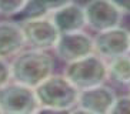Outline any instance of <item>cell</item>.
<instances>
[{
  "label": "cell",
  "instance_id": "obj_1",
  "mask_svg": "<svg viewBox=\"0 0 130 114\" xmlns=\"http://www.w3.org/2000/svg\"><path fill=\"white\" fill-rule=\"evenodd\" d=\"M13 81L36 88L40 83L53 74L54 61L47 50H22L10 61Z\"/></svg>",
  "mask_w": 130,
  "mask_h": 114
},
{
  "label": "cell",
  "instance_id": "obj_2",
  "mask_svg": "<svg viewBox=\"0 0 130 114\" xmlns=\"http://www.w3.org/2000/svg\"><path fill=\"white\" fill-rule=\"evenodd\" d=\"M39 104L70 111L77 106L80 90L64 74H52L35 88Z\"/></svg>",
  "mask_w": 130,
  "mask_h": 114
},
{
  "label": "cell",
  "instance_id": "obj_3",
  "mask_svg": "<svg viewBox=\"0 0 130 114\" xmlns=\"http://www.w3.org/2000/svg\"><path fill=\"white\" fill-rule=\"evenodd\" d=\"M79 90L90 88L103 84L109 79L107 60L99 54H90L76 61L67 63L63 73Z\"/></svg>",
  "mask_w": 130,
  "mask_h": 114
},
{
  "label": "cell",
  "instance_id": "obj_4",
  "mask_svg": "<svg viewBox=\"0 0 130 114\" xmlns=\"http://www.w3.org/2000/svg\"><path fill=\"white\" fill-rule=\"evenodd\" d=\"M39 106L33 87L10 81L0 88V110L3 114H33Z\"/></svg>",
  "mask_w": 130,
  "mask_h": 114
},
{
  "label": "cell",
  "instance_id": "obj_5",
  "mask_svg": "<svg viewBox=\"0 0 130 114\" xmlns=\"http://www.w3.org/2000/svg\"><path fill=\"white\" fill-rule=\"evenodd\" d=\"M20 26L26 39V46L30 49L52 50L56 47L60 37V31L50 16L29 17L24 19Z\"/></svg>",
  "mask_w": 130,
  "mask_h": 114
},
{
  "label": "cell",
  "instance_id": "obj_6",
  "mask_svg": "<svg viewBox=\"0 0 130 114\" xmlns=\"http://www.w3.org/2000/svg\"><path fill=\"white\" fill-rule=\"evenodd\" d=\"M86 13L87 27L93 31H104L119 27L123 13L116 7L111 0H89L83 6Z\"/></svg>",
  "mask_w": 130,
  "mask_h": 114
},
{
  "label": "cell",
  "instance_id": "obj_7",
  "mask_svg": "<svg viewBox=\"0 0 130 114\" xmlns=\"http://www.w3.org/2000/svg\"><path fill=\"white\" fill-rule=\"evenodd\" d=\"M53 50L60 60L72 63L94 53V37L84 30L63 33L60 34L59 42Z\"/></svg>",
  "mask_w": 130,
  "mask_h": 114
},
{
  "label": "cell",
  "instance_id": "obj_8",
  "mask_svg": "<svg viewBox=\"0 0 130 114\" xmlns=\"http://www.w3.org/2000/svg\"><path fill=\"white\" fill-rule=\"evenodd\" d=\"M94 53L107 61L123 54H129L130 31L120 26L99 31L94 37Z\"/></svg>",
  "mask_w": 130,
  "mask_h": 114
},
{
  "label": "cell",
  "instance_id": "obj_9",
  "mask_svg": "<svg viewBox=\"0 0 130 114\" xmlns=\"http://www.w3.org/2000/svg\"><path fill=\"white\" fill-rule=\"evenodd\" d=\"M116 100H117V96L115 90L104 86L103 83L94 87L80 90L77 106L96 114H109L111 107L115 106Z\"/></svg>",
  "mask_w": 130,
  "mask_h": 114
},
{
  "label": "cell",
  "instance_id": "obj_10",
  "mask_svg": "<svg viewBox=\"0 0 130 114\" xmlns=\"http://www.w3.org/2000/svg\"><path fill=\"white\" fill-rule=\"evenodd\" d=\"M50 19L53 20V23L59 29L60 34L80 31L87 26L84 7L74 3V2L52 11L50 13Z\"/></svg>",
  "mask_w": 130,
  "mask_h": 114
},
{
  "label": "cell",
  "instance_id": "obj_11",
  "mask_svg": "<svg viewBox=\"0 0 130 114\" xmlns=\"http://www.w3.org/2000/svg\"><path fill=\"white\" fill-rule=\"evenodd\" d=\"M24 39L22 26L16 22H0V59H13L24 50Z\"/></svg>",
  "mask_w": 130,
  "mask_h": 114
},
{
  "label": "cell",
  "instance_id": "obj_12",
  "mask_svg": "<svg viewBox=\"0 0 130 114\" xmlns=\"http://www.w3.org/2000/svg\"><path fill=\"white\" fill-rule=\"evenodd\" d=\"M109 79L119 86L130 88V54H123L107 61Z\"/></svg>",
  "mask_w": 130,
  "mask_h": 114
},
{
  "label": "cell",
  "instance_id": "obj_13",
  "mask_svg": "<svg viewBox=\"0 0 130 114\" xmlns=\"http://www.w3.org/2000/svg\"><path fill=\"white\" fill-rule=\"evenodd\" d=\"M72 2L73 0H29L22 13H24L26 19L39 17V16L52 13V11L57 10V9L66 6V4L72 3Z\"/></svg>",
  "mask_w": 130,
  "mask_h": 114
},
{
  "label": "cell",
  "instance_id": "obj_14",
  "mask_svg": "<svg viewBox=\"0 0 130 114\" xmlns=\"http://www.w3.org/2000/svg\"><path fill=\"white\" fill-rule=\"evenodd\" d=\"M29 0H0V16L12 17L22 13Z\"/></svg>",
  "mask_w": 130,
  "mask_h": 114
},
{
  "label": "cell",
  "instance_id": "obj_15",
  "mask_svg": "<svg viewBox=\"0 0 130 114\" xmlns=\"http://www.w3.org/2000/svg\"><path fill=\"white\" fill-rule=\"evenodd\" d=\"M109 114H130V94L117 97Z\"/></svg>",
  "mask_w": 130,
  "mask_h": 114
},
{
  "label": "cell",
  "instance_id": "obj_16",
  "mask_svg": "<svg viewBox=\"0 0 130 114\" xmlns=\"http://www.w3.org/2000/svg\"><path fill=\"white\" fill-rule=\"evenodd\" d=\"M13 80L12 77V66L6 59H0V88L4 87Z\"/></svg>",
  "mask_w": 130,
  "mask_h": 114
},
{
  "label": "cell",
  "instance_id": "obj_17",
  "mask_svg": "<svg viewBox=\"0 0 130 114\" xmlns=\"http://www.w3.org/2000/svg\"><path fill=\"white\" fill-rule=\"evenodd\" d=\"M123 14H130V0H111Z\"/></svg>",
  "mask_w": 130,
  "mask_h": 114
},
{
  "label": "cell",
  "instance_id": "obj_18",
  "mask_svg": "<svg viewBox=\"0 0 130 114\" xmlns=\"http://www.w3.org/2000/svg\"><path fill=\"white\" fill-rule=\"evenodd\" d=\"M33 114H69V111H66V110H56V108H50V107L39 106V108Z\"/></svg>",
  "mask_w": 130,
  "mask_h": 114
},
{
  "label": "cell",
  "instance_id": "obj_19",
  "mask_svg": "<svg viewBox=\"0 0 130 114\" xmlns=\"http://www.w3.org/2000/svg\"><path fill=\"white\" fill-rule=\"evenodd\" d=\"M69 114H96V113H93V111H89V110H86V108H83V107H79V106H76L74 108H72V110L69 111Z\"/></svg>",
  "mask_w": 130,
  "mask_h": 114
},
{
  "label": "cell",
  "instance_id": "obj_20",
  "mask_svg": "<svg viewBox=\"0 0 130 114\" xmlns=\"http://www.w3.org/2000/svg\"><path fill=\"white\" fill-rule=\"evenodd\" d=\"M0 114H3V111H2V110H0Z\"/></svg>",
  "mask_w": 130,
  "mask_h": 114
}]
</instances>
